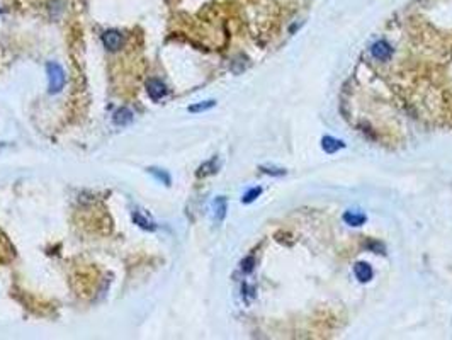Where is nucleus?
Masks as SVG:
<instances>
[{
    "instance_id": "f257e3e1",
    "label": "nucleus",
    "mask_w": 452,
    "mask_h": 340,
    "mask_svg": "<svg viewBox=\"0 0 452 340\" xmlns=\"http://www.w3.org/2000/svg\"><path fill=\"white\" fill-rule=\"evenodd\" d=\"M48 74V87H50V94H58L63 87H65V72L58 63H48L46 65Z\"/></svg>"
},
{
    "instance_id": "f03ea898",
    "label": "nucleus",
    "mask_w": 452,
    "mask_h": 340,
    "mask_svg": "<svg viewBox=\"0 0 452 340\" xmlns=\"http://www.w3.org/2000/svg\"><path fill=\"white\" fill-rule=\"evenodd\" d=\"M147 90H148V95L152 97L153 100H160L162 97H165V94H167V87H165L163 82L158 79H150L147 82Z\"/></svg>"
},
{
    "instance_id": "7ed1b4c3",
    "label": "nucleus",
    "mask_w": 452,
    "mask_h": 340,
    "mask_svg": "<svg viewBox=\"0 0 452 340\" xmlns=\"http://www.w3.org/2000/svg\"><path fill=\"white\" fill-rule=\"evenodd\" d=\"M371 51H372V56L377 58V60H381V61L390 60V58L393 56V48H391L390 43H386V41L374 43V46H372Z\"/></svg>"
},
{
    "instance_id": "20e7f679",
    "label": "nucleus",
    "mask_w": 452,
    "mask_h": 340,
    "mask_svg": "<svg viewBox=\"0 0 452 340\" xmlns=\"http://www.w3.org/2000/svg\"><path fill=\"white\" fill-rule=\"evenodd\" d=\"M121 41H123V38H121V34L118 31H106L102 34V43H104V46L111 51L119 50Z\"/></svg>"
},
{
    "instance_id": "39448f33",
    "label": "nucleus",
    "mask_w": 452,
    "mask_h": 340,
    "mask_svg": "<svg viewBox=\"0 0 452 340\" xmlns=\"http://www.w3.org/2000/svg\"><path fill=\"white\" fill-rule=\"evenodd\" d=\"M354 272H356L357 279L361 283H369L372 279V267L367 262H357L356 267H354Z\"/></svg>"
},
{
    "instance_id": "423d86ee",
    "label": "nucleus",
    "mask_w": 452,
    "mask_h": 340,
    "mask_svg": "<svg viewBox=\"0 0 452 340\" xmlns=\"http://www.w3.org/2000/svg\"><path fill=\"white\" fill-rule=\"evenodd\" d=\"M322 147L327 153H337L338 150L345 148V143L342 142V140L333 138V136H325V138L322 140Z\"/></svg>"
},
{
    "instance_id": "0eeeda50",
    "label": "nucleus",
    "mask_w": 452,
    "mask_h": 340,
    "mask_svg": "<svg viewBox=\"0 0 452 340\" xmlns=\"http://www.w3.org/2000/svg\"><path fill=\"white\" fill-rule=\"evenodd\" d=\"M366 220H367V218L364 216L362 213L347 211L343 215V221L347 223V225H351V226H361V225H364V223H366Z\"/></svg>"
},
{
    "instance_id": "6e6552de",
    "label": "nucleus",
    "mask_w": 452,
    "mask_h": 340,
    "mask_svg": "<svg viewBox=\"0 0 452 340\" xmlns=\"http://www.w3.org/2000/svg\"><path fill=\"white\" fill-rule=\"evenodd\" d=\"M131 121H133V113H131L129 109L123 108V109L116 111V114H114V123L118 124V126H126V124H129Z\"/></svg>"
},
{
    "instance_id": "1a4fd4ad",
    "label": "nucleus",
    "mask_w": 452,
    "mask_h": 340,
    "mask_svg": "<svg viewBox=\"0 0 452 340\" xmlns=\"http://www.w3.org/2000/svg\"><path fill=\"white\" fill-rule=\"evenodd\" d=\"M215 216H216L218 223L223 221V218L226 216V199L225 197H218L215 201Z\"/></svg>"
},
{
    "instance_id": "9d476101",
    "label": "nucleus",
    "mask_w": 452,
    "mask_h": 340,
    "mask_svg": "<svg viewBox=\"0 0 452 340\" xmlns=\"http://www.w3.org/2000/svg\"><path fill=\"white\" fill-rule=\"evenodd\" d=\"M133 221H134L138 226H142L143 230H150V231H153L155 228H157V226L153 225L152 221L147 220V218H145L143 215H140V213H134V215H133Z\"/></svg>"
},
{
    "instance_id": "9b49d317",
    "label": "nucleus",
    "mask_w": 452,
    "mask_h": 340,
    "mask_svg": "<svg viewBox=\"0 0 452 340\" xmlns=\"http://www.w3.org/2000/svg\"><path fill=\"white\" fill-rule=\"evenodd\" d=\"M216 106V100H206V102H201V104H194L189 108V113H202V111H207L211 108H215Z\"/></svg>"
},
{
    "instance_id": "f8f14e48",
    "label": "nucleus",
    "mask_w": 452,
    "mask_h": 340,
    "mask_svg": "<svg viewBox=\"0 0 452 340\" xmlns=\"http://www.w3.org/2000/svg\"><path fill=\"white\" fill-rule=\"evenodd\" d=\"M262 194V187H254V189H250L249 192L245 194V196H243V199L241 201L245 202V204H249V202H254L257 197H259Z\"/></svg>"
},
{
    "instance_id": "ddd939ff",
    "label": "nucleus",
    "mask_w": 452,
    "mask_h": 340,
    "mask_svg": "<svg viewBox=\"0 0 452 340\" xmlns=\"http://www.w3.org/2000/svg\"><path fill=\"white\" fill-rule=\"evenodd\" d=\"M150 172H152L153 176L158 179V181H163L165 186H168V184H170V176H168L167 172H163V170H162V172H160L158 168H150Z\"/></svg>"
},
{
    "instance_id": "4468645a",
    "label": "nucleus",
    "mask_w": 452,
    "mask_h": 340,
    "mask_svg": "<svg viewBox=\"0 0 452 340\" xmlns=\"http://www.w3.org/2000/svg\"><path fill=\"white\" fill-rule=\"evenodd\" d=\"M254 264H255V259H254V257H247V259L241 262V269H243V272H252V270H254Z\"/></svg>"
}]
</instances>
